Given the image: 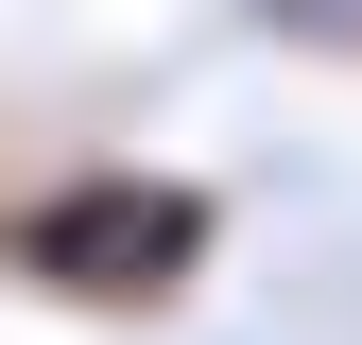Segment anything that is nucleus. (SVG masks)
<instances>
[{
  "label": "nucleus",
  "mask_w": 362,
  "mask_h": 345,
  "mask_svg": "<svg viewBox=\"0 0 362 345\" xmlns=\"http://www.w3.org/2000/svg\"><path fill=\"white\" fill-rule=\"evenodd\" d=\"M35 293H104V311H139L207 259V190H173V172H104V190H52L35 207Z\"/></svg>",
  "instance_id": "1"
},
{
  "label": "nucleus",
  "mask_w": 362,
  "mask_h": 345,
  "mask_svg": "<svg viewBox=\"0 0 362 345\" xmlns=\"http://www.w3.org/2000/svg\"><path fill=\"white\" fill-rule=\"evenodd\" d=\"M276 35H310V52H362V0H259Z\"/></svg>",
  "instance_id": "2"
}]
</instances>
